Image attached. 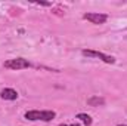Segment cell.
Returning a JSON list of instances; mask_svg holds the SVG:
<instances>
[{
	"label": "cell",
	"mask_w": 127,
	"mask_h": 126,
	"mask_svg": "<svg viewBox=\"0 0 127 126\" xmlns=\"http://www.w3.org/2000/svg\"><path fill=\"white\" fill-rule=\"evenodd\" d=\"M55 116H56V113L52 111V110H46V111L31 110V111H27V113H25V119H27V120H31V122H35V120L50 122V120L55 119Z\"/></svg>",
	"instance_id": "1"
},
{
	"label": "cell",
	"mask_w": 127,
	"mask_h": 126,
	"mask_svg": "<svg viewBox=\"0 0 127 126\" xmlns=\"http://www.w3.org/2000/svg\"><path fill=\"white\" fill-rule=\"evenodd\" d=\"M28 67H31V64L28 63V60H24V58H13L4 63V68H9V70H22Z\"/></svg>",
	"instance_id": "2"
},
{
	"label": "cell",
	"mask_w": 127,
	"mask_h": 126,
	"mask_svg": "<svg viewBox=\"0 0 127 126\" xmlns=\"http://www.w3.org/2000/svg\"><path fill=\"white\" fill-rule=\"evenodd\" d=\"M81 54H83V55H86V57L99 58V60H102L103 63H106V64H114V63H115V58H114V57L105 55V54H102V52H97V51H89V49H84Z\"/></svg>",
	"instance_id": "3"
},
{
	"label": "cell",
	"mask_w": 127,
	"mask_h": 126,
	"mask_svg": "<svg viewBox=\"0 0 127 126\" xmlns=\"http://www.w3.org/2000/svg\"><path fill=\"white\" fill-rule=\"evenodd\" d=\"M83 18L90 21L92 24H105L108 19V16L105 13H99V12H87L83 15Z\"/></svg>",
	"instance_id": "4"
},
{
	"label": "cell",
	"mask_w": 127,
	"mask_h": 126,
	"mask_svg": "<svg viewBox=\"0 0 127 126\" xmlns=\"http://www.w3.org/2000/svg\"><path fill=\"white\" fill-rule=\"evenodd\" d=\"M1 99H6V101H15L18 98V92L15 89H10V88H4L1 92H0Z\"/></svg>",
	"instance_id": "5"
},
{
	"label": "cell",
	"mask_w": 127,
	"mask_h": 126,
	"mask_svg": "<svg viewBox=\"0 0 127 126\" xmlns=\"http://www.w3.org/2000/svg\"><path fill=\"white\" fill-rule=\"evenodd\" d=\"M87 104L92 105V107H99V105H103L105 104V99L102 96H99V95H95V96H90L87 99Z\"/></svg>",
	"instance_id": "6"
},
{
	"label": "cell",
	"mask_w": 127,
	"mask_h": 126,
	"mask_svg": "<svg viewBox=\"0 0 127 126\" xmlns=\"http://www.w3.org/2000/svg\"><path fill=\"white\" fill-rule=\"evenodd\" d=\"M77 119H80V120H81L86 126H90V125H92V122H93V120H92V117H90L89 114H84V113L77 114Z\"/></svg>",
	"instance_id": "7"
},
{
	"label": "cell",
	"mask_w": 127,
	"mask_h": 126,
	"mask_svg": "<svg viewBox=\"0 0 127 126\" xmlns=\"http://www.w3.org/2000/svg\"><path fill=\"white\" fill-rule=\"evenodd\" d=\"M118 126H127V125H118Z\"/></svg>",
	"instance_id": "8"
}]
</instances>
